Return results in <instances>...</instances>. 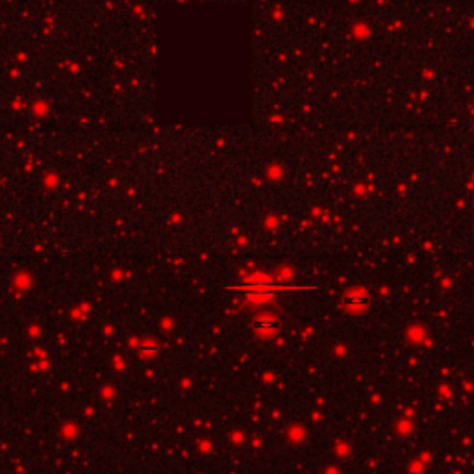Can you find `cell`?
Segmentation results:
<instances>
[{
  "instance_id": "cell-1",
  "label": "cell",
  "mask_w": 474,
  "mask_h": 474,
  "mask_svg": "<svg viewBox=\"0 0 474 474\" xmlns=\"http://www.w3.org/2000/svg\"><path fill=\"white\" fill-rule=\"evenodd\" d=\"M343 304L350 308V310H361L369 304V297L365 293H350L343 298Z\"/></svg>"
},
{
  "instance_id": "cell-2",
  "label": "cell",
  "mask_w": 474,
  "mask_h": 474,
  "mask_svg": "<svg viewBox=\"0 0 474 474\" xmlns=\"http://www.w3.org/2000/svg\"><path fill=\"white\" fill-rule=\"evenodd\" d=\"M276 326H278L276 318L270 317V315H263V317L256 318V322H254V328H256V330H258L260 333H270V332H274V330H276Z\"/></svg>"
}]
</instances>
